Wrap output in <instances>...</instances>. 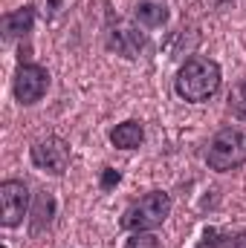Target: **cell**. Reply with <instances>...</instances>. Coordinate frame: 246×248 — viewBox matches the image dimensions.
<instances>
[{
    "label": "cell",
    "instance_id": "5b68a950",
    "mask_svg": "<svg viewBox=\"0 0 246 248\" xmlns=\"http://www.w3.org/2000/svg\"><path fill=\"white\" fill-rule=\"evenodd\" d=\"M26 208H29V187L20 179H6L0 185V211H3L0 222H3V228L20 225V219L26 217Z\"/></svg>",
    "mask_w": 246,
    "mask_h": 248
},
{
    "label": "cell",
    "instance_id": "6da1fadb",
    "mask_svg": "<svg viewBox=\"0 0 246 248\" xmlns=\"http://www.w3.org/2000/svg\"><path fill=\"white\" fill-rule=\"evenodd\" d=\"M174 87L183 101H191V104L209 101L220 90V66L211 58H188L177 72Z\"/></svg>",
    "mask_w": 246,
    "mask_h": 248
},
{
    "label": "cell",
    "instance_id": "277c9868",
    "mask_svg": "<svg viewBox=\"0 0 246 248\" xmlns=\"http://www.w3.org/2000/svg\"><path fill=\"white\" fill-rule=\"evenodd\" d=\"M50 87V72L38 63H20L18 75H15V98L20 104H38L47 95Z\"/></svg>",
    "mask_w": 246,
    "mask_h": 248
},
{
    "label": "cell",
    "instance_id": "52a82bcc",
    "mask_svg": "<svg viewBox=\"0 0 246 248\" xmlns=\"http://www.w3.org/2000/svg\"><path fill=\"white\" fill-rule=\"evenodd\" d=\"M142 139H145V130H142L139 122H122L110 130V141H113L119 150H133V147H139Z\"/></svg>",
    "mask_w": 246,
    "mask_h": 248
},
{
    "label": "cell",
    "instance_id": "3957f363",
    "mask_svg": "<svg viewBox=\"0 0 246 248\" xmlns=\"http://www.w3.org/2000/svg\"><path fill=\"white\" fill-rule=\"evenodd\" d=\"M206 162L211 170H235L246 162V127H226L220 130L206 153Z\"/></svg>",
    "mask_w": 246,
    "mask_h": 248
},
{
    "label": "cell",
    "instance_id": "9c48e42d",
    "mask_svg": "<svg viewBox=\"0 0 246 248\" xmlns=\"http://www.w3.org/2000/svg\"><path fill=\"white\" fill-rule=\"evenodd\" d=\"M136 20L142 26H148V29H157V26H162L168 20V9L162 3H157V0H139L136 3Z\"/></svg>",
    "mask_w": 246,
    "mask_h": 248
},
{
    "label": "cell",
    "instance_id": "7a4b0ae2",
    "mask_svg": "<svg viewBox=\"0 0 246 248\" xmlns=\"http://www.w3.org/2000/svg\"><path fill=\"white\" fill-rule=\"evenodd\" d=\"M171 214V196L162 190H151L142 199H136L122 217V228L124 231H154L159 228Z\"/></svg>",
    "mask_w": 246,
    "mask_h": 248
},
{
    "label": "cell",
    "instance_id": "8fae6325",
    "mask_svg": "<svg viewBox=\"0 0 246 248\" xmlns=\"http://www.w3.org/2000/svg\"><path fill=\"white\" fill-rule=\"evenodd\" d=\"M124 248H162V246H159V240H157L151 231H136V234L127 240Z\"/></svg>",
    "mask_w": 246,
    "mask_h": 248
},
{
    "label": "cell",
    "instance_id": "8992f818",
    "mask_svg": "<svg viewBox=\"0 0 246 248\" xmlns=\"http://www.w3.org/2000/svg\"><path fill=\"white\" fill-rule=\"evenodd\" d=\"M32 162L41 170L61 176L67 170V165H70V144L64 139H58V136H47V139L32 144Z\"/></svg>",
    "mask_w": 246,
    "mask_h": 248
},
{
    "label": "cell",
    "instance_id": "ba28073f",
    "mask_svg": "<svg viewBox=\"0 0 246 248\" xmlns=\"http://www.w3.org/2000/svg\"><path fill=\"white\" fill-rule=\"evenodd\" d=\"M35 23V9L32 6H23L18 12H9L3 15V35L6 38H18V35H26Z\"/></svg>",
    "mask_w": 246,
    "mask_h": 248
},
{
    "label": "cell",
    "instance_id": "7c38bea8",
    "mask_svg": "<svg viewBox=\"0 0 246 248\" xmlns=\"http://www.w3.org/2000/svg\"><path fill=\"white\" fill-rule=\"evenodd\" d=\"M119 170H113V168H107L105 170V176H102V187H113V185H119Z\"/></svg>",
    "mask_w": 246,
    "mask_h": 248
},
{
    "label": "cell",
    "instance_id": "30bf717a",
    "mask_svg": "<svg viewBox=\"0 0 246 248\" xmlns=\"http://www.w3.org/2000/svg\"><path fill=\"white\" fill-rule=\"evenodd\" d=\"M229 110H232L235 119L246 122V78H241L232 87V93H229Z\"/></svg>",
    "mask_w": 246,
    "mask_h": 248
},
{
    "label": "cell",
    "instance_id": "4fadbf2b",
    "mask_svg": "<svg viewBox=\"0 0 246 248\" xmlns=\"http://www.w3.org/2000/svg\"><path fill=\"white\" fill-rule=\"evenodd\" d=\"M232 248H246V231H241V234L232 240Z\"/></svg>",
    "mask_w": 246,
    "mask_h": 248
}]
</instances>
